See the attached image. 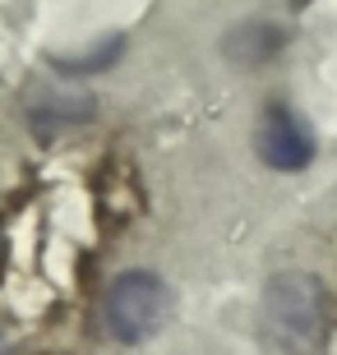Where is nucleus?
Returning a JSON list of instances; mask_svg holds the SVG:
<instances>
[{
	"label": "nucleus",
	"instance_id": "nucleus-1",
	"mask_svg": "<svg viewBox=\"0 0 337 355\" xmlns=\"http://www.w3.org/2000/svg\"><path fill=\"white\" fill-rule=\"evenodd\" d=\"M263 332L286 355H314L328 337V291L314 272H277L263 291Z\"/></svg>",
	"mask_w": 337,
	"mask_h": 355
},
{
	"label": "nucleus",
	"instance_id": "nucleus-6",
	"mask_svg": "<svg viewBox=\"0 0 337 355\" xmlns=\"http://www.w3.org/2000/svg\"><path fill=\"white\" fill-rule=\"evenodd\" d=\"M116 55H120V37H111V42H102V46H97V55H74V60H56V69H65V74H88V69L111 65Z\"/></svg>",
	"mask_w": 337,
	"mask_h": 355
},
{
	"label": "nucleus",
	"instance_id": "nucleus-2",
	"mask_svg": "<svg viewBox=\"0 0 337 355\" xmlns=\"http://www.w3.org/2000/svg\"><path fill=\"white\" fill-rule=\"evenodd\" d=\"M171 314V291L157 272H120L111 286H106V300H102V323L116 342H143L153 337Z\"/></svg>",
	"mask_w": 337,
	"mask_h": 355
},
{
	"label": "nucleus",
	"instance_id": "nucleus-4",
	"mask_svg": "<svg viewBox=\"0 0 337 355\" xmlns=\"http://www.w3.org/2000/svg\"><path fill=\"white\" fill-rule=\"evenodd\" d=\"M92 116V97L74 88H38L28 97V120L38 130H65V125H83Z\"/></svg>",
	"mask_w": 337,
	"mask_h": 355
},
{
	"label": "nucleus",
	"instance_id": "nucleus-7",
	"mask_svg": "<svg viewBox=\"0 0 337 355\" xmlns=\"http://www.w3.org/2000/svg\"><path fill=\"white\" fill-rule=\"evenodd\" d=\"M0 355H14V346H10V342H5V337H0Z\"/></svg>",
	"mask_w": 337,
	"mask_h": 355
},
{
	"label": "nucleus",
	"instance_id": "nucleus-3",
	"mask_svg": "<svg viewBox=\"0 0 337 355\" xmlns=\"http://www.w3.org/2000/svg\"><path fill=\"white\" fill-rule=\"evenodd\" d=\"M254 148L272 171H305L314 162V134L300 125V116H291L286 106H268L254 130Z\"/></svg>",
	"mask_w": 337,
	"mask_h": 355
},
{
	"label": "nucleus",
	"instance_id": "nucleus-5",
	"mask_svg": "<svg viewBox=\"0 0 337 355\" xmlns=\"http://www.w3.org/2000/svg\"><path fill=\"white\" fill-rule=\"evenodd\" d=\"M277 46H282V33L268 24H245L227 37V55H231L236 65H263V60H272Z\"/></svg>",
	"mask_w": 337,
	"mask_h": 355
}]
</instances>
